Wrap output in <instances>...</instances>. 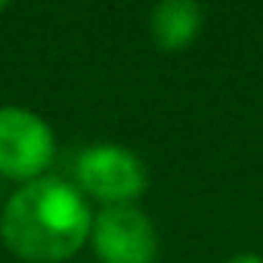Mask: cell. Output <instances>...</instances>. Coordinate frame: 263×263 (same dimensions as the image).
Listing matches in <instances>:
<instances>
[{
	"mask_svg": "<svg viewBox=\"0 0 263 263\" xmlns=\"http://www.w3.org/2000/svg\"><path fill=\"white\" fill-rule=\"evenodd\" d=\"M53 158L50 127L25 108H0V174L37 180Z\"/></svg>",
	"mask_w": 263,
	"mask_h": 263,
	"instance_id": "cell-2",
	"label": "cell"
},
{
	"mask_svg": "<svg viewBox=\"0 0 263 263\" xmlns=\"http://www.w3.org/2000/svg\"><path fill=\"white\" fill-rule=\"evenodd\" d=\"M78 183L99 201L127 204L146 189V167L121 146H90L78 158Z\"/></svg>",
	"mask_w": 263,
	"mask_h": 263,
	"instance_id": "cell-3",
	"label": "cell"
},
{
	"mask_svg": "<svg viewBox=\"0 0 263 263\" xmlns=\"http://www.w3.org/2000/svg\"><path fill=\"white\" fill-rule=\"evenodd\" d=\"M90 226L93 217L74 186L59 177H37L10 198L0 235L13 254L25 260L56 263L84 245Z\"/></svg>",
	"mask_w": 263,
	"mask_h": 263,
	"instance_id": "cell-1",
	"label": "cell"
},
{
	"mask_svg": "<svg viewBox=\"0 0 263 263\" xmlns=\"http://www.w3.org/2000/svg\"><path fill=\"white\" fill-rule=\"evenodd\" d=\"M204 10L198 4H180V0H167L152 10V37L161 50L174 53L183 50L201 28Z\"/></svg>",
	"mask_w": 263,
	"mask_h": 263,
	"instance_id": "cell-5",
	"label": "cell"
},
{
	"mask_svg": "<svg viewBox=\"0 0 263 263\" xmlns=\"http://www.w3.org/2000/svg\"><path fill=\"white\" fill-rule=\"evenodd\" d=\"M229 263H263L260 257H254V254H238V257H232Z\"/></svg>",
	"mask_w": 263,
	"mask_h": 263,
	"instance_id": "cell-6",
	"label": "cell"
},
{
	"mask_svg": "<svg viewBox=\"0 0 263 263\" xmlns=\"http://www.w3.org/2000/svg\"><path fill=\"white\" fill-rule=\"evenodd\" d=\"M93 248L105 263H152L158 254V235L146 214L115 204L102 211L93 226Z\"/></svg>",
	"mask_w": 263,
	"mask_h": 263,
	"instance_id": "cell-4",
	"label": "cell"
}]
</instances>
